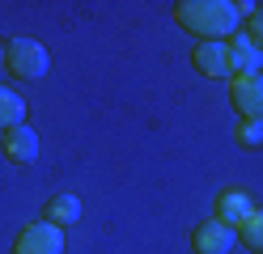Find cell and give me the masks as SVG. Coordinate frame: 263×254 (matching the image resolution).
I'll return each mask as SVG.
<instances>
[{
    "mask_svg": "<svg viewBox=\"0 0 263 254\" xmlns=\"http://www.w3.org/2000/svg\"><path fill=\"white\" fill-rule=\"evenodd\" d=\"M255 5H229V0H183L174 5V22L195 38H234L242 13Z\"/></svg>",
    "mask_w": 263,
    "mask_h": 254,
    "instance_id": "cell-1",
    "label": "cell"
},
{
    "mask_svg": "<svg viewBox=\"0 0 263 254\" xmlns=\"http://www.w3.org/2000/svg\"><path fill=\"white\" fill-rule=\"evenodd\" d=\"M5 64H9L13 76L39 81V76L47 72V51H43V43H34V38H13L9 51H5Z\"/></svg>",
    "mask_w": 263,
    "mask_h": 254,
    "instance_id": "cell-2",
    "label": "cell"
},
{
    "mask_svg": "<svg viewBox=\"0 0 263 254\" xmlns=\"http://www.w3.org/2000/svg\"><path fill=\"white\" fill-rule=\"evenodd\" d=\"M13 254H64V233L55 225H47V220L26 225L17 233V242H13Z\"/></svg>",
    "mask_w": 263,
    "mask_h": 254,
    "instance_id": "cell-3",
    "label": "cell"
},
{
    "mask_svg": "<svg viewBox=\"0 0 263 254\" xmlns=\"http://www.w3.org/2000/svg\"><path fill=\"white\" fill-rule=\"evenodd\" d=\"M225 68H229V76H259V68H263V47H255L251 38H238L234 34V43H225Z\"/></svg>",
    "mask_w": 263,
    "mask_h": 254,
    "instance_id": "cell-4",
    "label": "cell"
},
{
    "mask_svg": "<svg viewBox=\"0 0 263 254\" xmlns=\"http://www.w3.org/2000/svg\"><path fill=\"white\" fill-rule=\"evenodd\" d=\"M234 242H238V233L229 229V225H221V220H204V225L191 233L195 254H229Z\"/></svg>",
    "mask_w": 263,
    "mask_h": 254,
    "instance_id": "cell-5",
    "label": "cell"
},
{
    "mask_svg": "<svg viewBox=\"0 0 263 254\" xmlns=\"http://www.w3.org/2000/svg\"><path fill=\"white\" fill-rule=\"evenodd\" d=\"M234 106L242 110L246 123H263V76L234 81Z\"/></svg>",
    "mask_w": 263,
    "mask_h": 254,
    "instance_id": "cell-6",
    "label": "cell"
},
{
    "mask_svg": "<svg viewBox=\"0 0 263 254\" xmlns=\"http://www.w3.org/2000/svg\"><path fill=\"white\" fill-rule=\"evenodd\" d=\"M5 148H9V157L13 161H22V165H30L39 157V135L30 131L26 123L22 127H13V131H5Z\"/></svg>",
    "mask_w": 263,
    "mask_h": 254,
    "instance_id": "cell-7",
    "label": "cell"
},
{
    "mask_svg": "<svg viewBox=\"0 0 263 254\" xmlns=\"http://www.w3.org/2000/svg\"><path fill=\"white\" fill-rule=\"evenodd\" d=\"M251 212H255V208H251V199H246L242 191H225V195L217 199V220H221V225H229V229H238Z\"/></svg>",
    "mask_w": 263,
    "mask_h": 254,
    "instance_id": "cell-8",
    "label": "cell"
},
{
    "mask_svg": "<svg viewBox=\"0 0 263 254\" xmlns=\"http://www.w3.org/2000/svg\"><path fill=\"white\" fill-rule=\"evenodd\" d=\"M191 60H195V68H200L204 76H229V68H225V43H200Z\"/></svg>",
    "mask_w": 263,
    "mask_h": 254,
    "instance_id": "cell-9",
    "label": "cell"
},
{
    "mask_svg": "<svg viewBox=\"0 0 263 254\" xmlns=\"http://www.w3.org/2000/svg\"><path fill=\"white\" fill-rule=\"evenodd\" d=\"M81 220V199L77 195H55L51 203H47V225H77Z\"/></svg>",
    "mask_w": 263,
    "mask_h": 254,
    "instance_id": "cell-10",
    "label": "cell"
},
{
    "mask_svg": "<svg viewBox=\"0 0 263 254\" xmlns=\"http://www.w3.org/2000/svg\"><path fill=\"white\" fill-rule=\"evenodd\" d=\"M22 119H26V102L13 93V89H5V85H0V131L22 127Z\"/></svg>",
    "mask_w": 263,
    "mask_h": 254,
    "instance_id": "cell-11",
    "label": "cell"
},
{
    "mask_svg": "<svg viewBox=\"0 0 263 254\" xmlns=\"http://www.w3.org/2000/svg\"><path fill=\"white\" fill-rule=\"evenodd\" d=\"M238 233H242V242L251 246V250H259V254H263V212H251V216H246L242 225H238Z\"/></svg>",
    "mask_w": 263,
    "mask_h": 254,
    "instance_id": "cell-12",
    "label": "cell"
},
{
    "mask_svg": "<svg viewBox=\"0 0 263 254\" xmlns=\"http://www.w3.org/2000/svg\"><path fill=\"white\" fill-rule=\"evenodd\" d=\"M238 140H242L246 148H259V144H263V123H242Z\"/></svg>",
    "mask_w": 263,
    "mask_h": 254,
    "instance_id": "cell-13",
    "label": "cell"
},
{
    "mask_svg": "<svg viewBox=\"0 0 263 254\" xmlns=\"http://www.w3.org/2000/svg\"><path fill=\"white\" fill-rule=\"evenodd\" d=\"M246 22H251V43L259 47V43H263V5H259V9H251V13H246Z\"/></svg>",
    "mask_w": 263,
    "mask_h": 254,
    "instance_id": "cell-14",
    "label": "cell"
},
{
    "mask_svg": "<svg viewBox=\"0 0 263 254\" xmlns=\"http://www.w3.org/2000/svg\"><path fill=\"white\" fill-rule=\"evenodd\" d=\"M0 64H5V51H0Z\"/></svg>",
    "mask_w": 263,
    "mask_h": 254,
    "instance_id": "cell-15",
    "label": "cell"
}]
</instances>
